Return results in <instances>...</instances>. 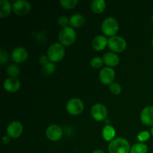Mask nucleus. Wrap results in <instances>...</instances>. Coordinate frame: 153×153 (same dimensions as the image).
Listing matches in <instances>:
<instances>
[{"instance_id": "9d476101", "label": "nucleus", "mask_w": 153, "mask_h": 153, "mask_svg": "<svg viewBox=\"0 0 153 153\" xmlns=\"http://www.w3.org/2000/svg\"><path fill=\"white\" fill-rule=\"evenodd\" d=\"M46 137L52 141H57L62 137L63 131L61 127L58 125H51L46 131Z\"/></svg>"}, {"instance_id": "6e6552de", "label": "nucleus", "mask_w": 153, "mask_h": 153, "mask_svg": "<svg viewBox=\"0 0 153 153\" xmlns=\"http://www.w3.org/2000/svg\"><path fill=\"white\" fill-rule=\"evenodd\" d=\"M13 10L16 14L23 16L27 14L31 10V4L24 0H18L13 2Z\"/></svg>"}, {"instance_id": "7ed1b4c3", "label": "nucleus", "mask_w": 153, "mask_h": 153, "mask_svg": "<svg viewBox=\"0 0 153 153\" xmlns=\"http://www.w3.org/2000/svg\"><path fill=\"white\" fill-rule=\"evenodd\" d=\"M47 54L48 58L52 62H58L64 58L65 49L61 43H53L48 49Z\"/></svg>"}, {"instance_id": "393cba45", "label": "nucleus", "mask_w": 153, "mask_h": 153, "mask_svg": "<svg viewBox=\"0 0 153 153\" xmlns=\"http://www.w3.org/2000/svg\"><path fill=\"white\" fill-rule=\"evenodd\" d=\"M103 64V60L100 57H95L91 61V65L94 68H100Z\"/></svg>"}, {"instance_id": "bb28decb", "label": "nucleus", "mask_w": 153, "mask_h": 153, "mask_svg": "<svg viewBox=\"0 0 153 153\" xmlns=\"http://www.w3.org/2000/svg\"><path fill=\"white\" fill-rule=\"evenodd\" d=\"M149 137H150V134H149V131H143L139 133L138 135H137V140L140 143H142V142H145L149 140Z\"/></svg>"}, {"instance_id": "4be33fe9", "label": "nucleus", "mask_w": 153, "mask_h": 153, "mask_svg": "<svg viewBox=\"0 0 153 153\" xmlns=\"http://www.w3.org/2000/svg\"><path fill=\"white\" fill-rule=\"evenodd\" d=\"M7 73L10 78H16L20 73V70L19 68L15 64H10L8 66L7 69Z\"/></svg>"}, {"instance_id": "20e7f679", "label": "nucleus", "mask_w": 153, "mask_h": 153, "mask_svg": "<svg viewBox=\"0 0 153 153\" xmlns=\"http://www.w3.org/2000/svg\"><path fill=\"white\" fill-rule=\"evenodd\" d=\"M119 30V23L113 17H108L102 24V31L105 35L111 37L115 36Z\"/></svg>"}, {"instance_id": "c85d7f7f", "label": "nucleus", "mask_w": 153, "mask_h": 153, "mask_svg": "<svg viewBox=\"0 0 153 153\" xmlns=\"http://www.w3.org/2000/svg\"><path fill=\"white\" fill-rule=\"evenodd\" d=\"M7 59H8V55H7V52L4 49H1V50H0V62H1V64L7 62Z\"/></svg>"}, {"instance_id": "9b49d317", "label": "nucleus", "mask_w": 153, "mask_h": 153, "mask_svg": "<svg viewBox=\"0 0 153 153\" xmlns=\"http://www.w3.org/2000/svg\"><path fill=\"white\" fill-rule=\"evenodd\" d=\"M23 130L22 125L19 122L14 121L10 123L7 128V135L12 138H17L21 135Z\"/></svg>"}, {"instance_id": "f8f14e48", "label": "nucleus", "mask_w": 153, "mask_h": 153, "mask_svg": "<svg viewBox=\"0 0 153 153\" xmlns=\"http://www.w3.org/2000/svg\"><path fill=\"white\" fill-rule=\"evenodd\" d=\"M140 120L144 125L153 126V106H147L142 110Z\"/></svg>"}, {"instance_id": "5701e85b", "label": "nucleus", "mask_w": 153, "mask_h": 153, "mask_svg": "<svg viewBox=\"0 0 153 153\" xmlns=\"http://www.w3.org/2000/svg\"><path fill=\"white\" fill-rule=\"evenodd\" d=\"M60 4L64 8L71 9L78 4V0H61Z\"/></svg>"}, {"instance_id": "aec40b11", "label": "nucleus", "mask_w": 153, "mask_h": 153, "mask_svg": "<svg viewBox=\"0 0 153 153\" xmlns=\"http://www.w3.org/2000/svg\"><path fill=\"white\" fill-rule=\"evenodd\" d=\"M115 136V129L111 126L107 125L102 129V137L106 141L113 140Z\"/></svg>"}, {"instance_id": "1a4fd4ad", "label": "nucleus", "mask_w": 153, "mask_h": 153, "mask_svg": "<svg viewBox=\"0 0 153 153\" xmlns=\"http://www.w3.org/2000/svg\"><path fill=\"white\" fill-rule=\"evenodd\" d=\"M115 78V72L111 67H104L100 73V79L104 85H111Z\"/></svg>"}, {"instance_id": "f3484780", "label": "nucleus", "mask_w": 153, "mask_h": 153, "mask_svg": "<svg viewBox=\"0 0 153 153\" xmlns=\"http://www.w3.org/2000/svg\"><path fill=\"white\" fill-rule=\"evenodd\" d=\"M85 17L82 14L76 13L70 17V25L73 28H79L85 24Z\"/></svg>"}, {"instance_id": "dca6fc26", "label": "nucleus", "mask_w": 153, "mask_h": 153, "mask_svg": "<svg viewBox=\"0 0 153 153\" xmlns=\"http://www.w3.org/2000/svg\"><path fill=\"white\" fill-rule=\"evenodd\" d=\"M108 45V40L104 36H97L94 39L92 42V46L95 50L102 51Z\"/></svg>"}, {"instance_id": "b1692460", "label": "nucleus", "mask_w": 153, "mask_h": 153, "mask_svg": "<svg viewBox=\"0 0 153 153\" xmlns=\"http://www.w3.org/2000/svg\"><path fill=\"white\" fill-rule=\"evenodd\" d=\"M109 90H110L111 94H113L114 95H119L121 93L122 88H121V86L119 84L117 83V82H113L111 85H110Z\"/></svg>"}, {"instance_id": "39448f33", "label": "nucleus", "mask_w": 153, "mask_h": 153, "mask_svg": "<svg viewBox=\"0 0 153 153\" xmlns=\"http://www.w3.org/2000/svg\"><path fill=\"white\" fill-rule=\"evenodd\" d=\"M108 46L114 52H122L126 48V41L123 37L114 36L108 40Z\"/></svg>"}, {"instance_id": "2f4dec72", "label": "nucleus", "mask_w": 153, "mask_h": 153, "mask_svg": "<svg viewBox=\"0 0 153 153\" xmlns=\"http://www.w3.org/2000/svg\"><path fill=\"white\" fill-rule=\"evenodd\" d=\"M93 153H105V152L104 151L101 150V149H97V150L94 151Z\"/></svg>"}, {"instance_id": "f257e3e1", "label": "nucleus", "mask_w": 153, "mask_h": 153, "mask_svg": "<svg viewBox=\"0 0 153 153\" xmlns=\"http://www.w3.org/2000/svg\"><path fill=\"white\" fill-rule=\"evenodd\" d=\"M131 151L128 140L123 137L115 138L109 143V153H129Z\"/></svg>"}, {"instance_id": "2eb2a0df", "label": "nucleus", "mask_w": 153, "mask_h": 153, "mask_svg": "<svg viewBox=\"0 0 153 153\" xmlns=\"http://www.w3.org/2000/svg\"><path fill=\"white\" fill-rule=\"evenodd\" d=\"M103 62L109 67H116L119 64L120 58L114 52H107L103 55Z\"/></svg>"}, {"instance_id": "cd10ccee", "label": "nucleus", "mask_w": 153, "mask_h": 153, "mask_svg": "<svg viewBox=\"0 0 153 153\" xmlns=\"http://www.w3.org/2000/svg\"><path fill=\"white\" fill-rule=\"evenodd\" d=\"M58 24L61 26H62L63 28L68 27L67 25H70V19H68V17H67L66 16H60L59 19H58Z\"/></svg>"}, {"instance_id": "0eeeda50", "label": "nucleus", "mask_w": 153, "mask_h": 153, "mask_svg": "<svg viewBox=\"0 0 153 153\" xmlns=\"http://www.w3.org/2000/svg\"><path fill=\"white\" fill-rule=\"evenodd\" d=\"M91 115L97 121L104 120L107 117L108 110L103 105L95 104L91 108Z\"/></svg>"}, {"instance_id": "423d86ee", "label": "nucleus", "mask_w": 153, "mask_h": 153, "mask_svg": "<svg viewBox=\"0 0 153 153\" xmlns=\"http://www.w3.org/2000/svg\"><path fill=\"white\" fill-rule=\"evenodd\" d=\"M67 111L72 115L80 114L84 110V103L79 99H71L66 106Z\"/></svg>"}, {"instance_id": "412c9836", "label": "nucleus", "mask_w": 153, "mask_h": 153, "mask_svg": "<svg viewBox=\"0 0 153 153\" xmlns=\"http://www.w3.org/2000/svg\"><path fill=\"white\" fill-rule=\"evenodd\" d=\"M147 149V146L144 143H135L131 147L130 153H146Z\"/></svg>"}, {"instance_id": "f704fd0d", "label": "nucleus", "mask_w": 153, "mask_h": 153, "mask_svg": "<svg viewBox=\"0 0 153 153\" xmlns=\"http://www.w3.org/2000/svg\"><path fill=\"white\" fill-rule=\"evenodd\" d=\"M152 21H153V15H152Z\"/></svg>"}, {"instance_id": "a878e982", "label": "nucleus", "mask_w": 153, "mask_h": 153, "mask_svg": "<svg viewBox=\"0 0 153 153\" xmlns=\"http://www.w3.org/2000/svg\"><path fill=\"white\" fill-rule=\"evenodd\" d=\"M55 66L52 63H49L46 65L43 66V72L46 75L52 74L55 72Z\"/></svg>"}, {"instance_id": "6ab92c4d", "label": "nucleus", "mask_w": 153, "mask_h": 153, "mask_svg": "<svg viewBox=\"0 0 153 153\" xmlns=\"http://www.w3.org/2000/svg\"><path fill=\"white\" fill-rule=\"evenodd\" d=\"M106 7L105 1L103 0H95L91 4L92 11L95 13H102Z\"/></svg>"}, {"instance_id": "a211bd4d", "label": "nucleus", "mask_w": 153, "mask_h": 153, "mask_svg": "<svg viewBox=\"0 0 153 153\" xmlns=\"http://www.w3.org/2000/svg\"><path fill=\"white\" fill-rule=\"evenodd\" d=\"M11 4L7 0L0 1V17L4 18L7 16L11 12Z\"/></svg>"}, {"instance_id": "c756f323", "label": "nucleus", "mask_w": 153, "mask_h": 153, "mask_svg": "<svg viewBox=\"0 0 153 153\" xmlns=\"http://www.w3.org/2000/svg\"><path fill=\"white\" fill-rule=\"evenodd\" d=\"M48 58L46 56H44V55H43V56H41L40 58V64H42V65L45 66L47 64H49V60H48Z\"/></svg>"}, {"instance_id": "c9c22d12", "label": "nucleus", "mask_w": 153, "mask_h": 153, "mask_svg": "<svg viewBox=\"0 0 153 153\" xmlns=\"http://www.w3.org/2000/svg\"><path fill=\"white\" fill-rule=\"evenodd\" d=\"M152 153H153V152H152Z\"/></svg>"}, {"instance_id": "72a5a7b5", "label": "nucleus", "mask_w": 153, "mask_h": 153, "mask_svg": "<svg viewBox=\"0 0 153 153\" xmlns=\"http://www.w3.org/2000/svg\"><path fill=\"white\" fill-rule=\"evenodd\" d=\"M152 46H153V39H152Z\"/></svg>"}, {"instance_id": "473e14b6", "label": "nucleus", "mask_w": 153, "mask_h": 153, "mask_svg": "<svg viewBox=\"0 0 153 153\" xmlns=\"http://www.w3.org/2000/svg\"><path fill=\"white\" fill-rule=\"evenodd\" d=\"M151 135H152L153 137V126L152 127V128H151Z\"/></svg>"}, {"instance_id": "f03ea898", "label": "nucleus", "mask_w": 153, "mask_h": 153, "mask_svg": "<svg viewBox=\"0 0 153 153\" xmlns=\"http://www.w3.org/2000/svg\"><path fill=\"white\" fill-rule=\"evenodd\" d=\"M76 39V33L72 27L64 28L58 34V40L62 46H70L74 43Z\"/></svg>"}, {"instance_id": "4468645a", "label": "nucleus", "mask_w": 153, "mask_h": 153, "mask_svg": "<svg viewBox=\"0 0 153 153\" xmlns=\"http://www.w3.org/2000/svg\"><path fill=\"white\" fill-rule=\"evenodd\" d=\"M3 86H4L5 91L10 93H13L19 89L20 82L16 78H8V79L4 80Z\"/></svg>"}, {"instance_id": "ddd939ff", "label": "nucleus", "mask_w": 153, "mask_h": 153, "mask_svg": "<svg viewBox=\"0 0 153 153\" xmlns=\"http://www.w3.org/2000/svg\"><path fill=\"white\" fill-rule=\"evenodd\" d=\"M28 58V52L23 47H17L12 52V59L16 63H22Z\"/></svg>"}, {"instance_id": "7c9ffc66", "label": "nucleus", "mask_w": 153, "mask_h": 153, "mask_svg": "<svg viewBox=\"0 0 153 153\" xmlns=\"http://www.w3.org/2000/svg\"><path fill=\"white\" fill-rule=\"evenodd\" d=\"M2 141L4 144H7L10 142V137L9 136H3Z\"/></svg>"}]
</instances>
